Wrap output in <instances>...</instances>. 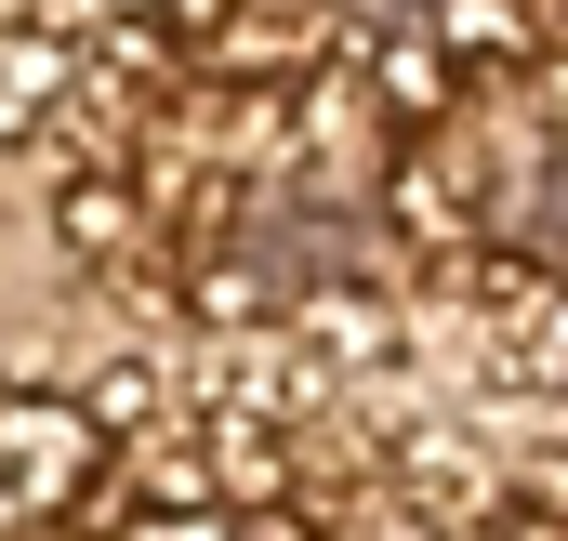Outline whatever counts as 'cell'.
<instances>
[{
    "instance_id": "cell-3",
    "label": "cell",
    "mask_w": 568,
    "mask_h": 541,
    "mask_svg": "<svg viewBox=\"0 0 568 541\" xmlns=\"http://www.w3.org/2000/svg\"><path fill=\"white\" fill-rule=\"evenodd\" d=\"M120 541H225V502H145Z\"/></svg>"
},
{
    "instance_id": "cell-1",
    "label": "cell",
    "mask_w": 568,
    "mask_h": 541,
    "mask_svg": "<svg viewBox=\"0 0 568 541\" xmlns=\"http://www.w3.org/2000/svg\"><path fill=\"white\" fill-rule=\"evenodd\" d=\"M93 476V409L0 384V541H27L40 516H67V489Z\"/></svg>"
},
{
    "instance_id": "cell-2",
    "label": "cell",
    "mask_w": 568,
    "mask_h": 541,
    "mask_svg": "<svg viewBox=\"0 0 568 541\" xmlns=\"http://www.w3.org/2000/svg\"><path fill=\"white\" fill-rule=\"evenodd\" d=\"M67 80H80V40H53V27H0V145H27L53 106H67Z\"/></svg>"
}]
</instances>
